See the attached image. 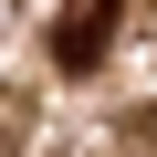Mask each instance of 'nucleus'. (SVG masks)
Wrapping results in <instances>:
<instances>
[{
    "label": "nucleus",
    "instance_id": "f257e3e1",
    "mask_svg": "<svg viewBox=\"0 0 157 157\" xmlns=\"http://www.w3.org/2000/svg\"><path fill=\"white\" fill-rule=\"evenodd\" d=\"M115 11H126V0H63V11H52V63L63 73H94L105 42H115Z\"/></svg>",
    "mask_w": 157,
    "mask_h": 157
},
{
    "label": "nucleus",
    "instance_id": "f03ea898",
    "mask_svg": "<svg viewBox=\"0 0 157 157\" xmlns=\"http://www.w3.org/2000/svg\"><path fill=\"white\" fill-rule=\"evenodd\" d=\"M0 21H11V0H0Z\"/></svg>",
    "mask_w": 157,
    "mask_h": 157
}]
</instances>
